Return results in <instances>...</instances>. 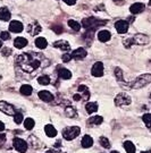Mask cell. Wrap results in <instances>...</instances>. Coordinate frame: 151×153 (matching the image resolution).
Listing matches in <instances>:
<instances>
[{"label":"cell","mask_w":151,"mask_h":153,"mask_svg":"<svg viewBox=\"0 0 151 153\" xmlns=\"http://www.w3.org/2000/svg\"><path fill=\"white\" fill-rule=\"evenodd\" d=\"M0 111L8 116H15V108L6 101H0Z\"/></svg>","instance_id":"8992f818"},{"label":"cell","mask_w":151,"mask_h":153,"mask_svg":"<svg viewBox=\"0 0 151 153\" xmlns=\"http://www.w3.org/2000/svg\"><path fill=\"white\" fill-rule=\"evenodd\" d=\"M41 30H42L41 25H39L37 22H33V23H31V24L28 25L27 32L30 33L31 35H38L39 33L41 32Z\"/></svg>","instance_id":"7c38bea8"},{"label":"cell","mask_w":151,"mask_h":153,"mask_svg":"<svg viewBox=\"0 0 151 153\" xmlns=\"http://www.w3.org/2000/svg\"><path fill=\"white\" fill-rule=\"evenodd\" d=\"M0 38H1V40H9V38H10V35H9V33L8 32H1V34H0Z\"/></svg>","instance_id":"74e56055"},{"label":"cell","mask_w":151,"mask_h":153,"mask_svg":"<svg viewBox=\"0 0 151 153\" xmlns=\"http://www.w3.org/2000/svg\"><path fill=\"white\" fill-rule=\"evenodd\" d=\"M92 75L94 77H101L103 75V64L101 61H98L92 66L91 69Z\"/></svg>","instance_id":"ba28073f"},{"label":"cell","mask_w":151,"mask_h":153,"mask_svg":"<svg viewBox=\"0 0 151 153\" xmlns=\"http://www.w3.org/2000/svg\"><path fill=\"white\" fill-rule=\"evenodd\" d=\"M142 119L144 121V124L148 128H151V114H146V115H143L142 117Z\"/></svg>","instance_id":"836d02e7"},{"label":"cell","mask_w":151,"mask_h":153,"mask_svg":"<svg viewBox=\"0 0 151 153\" xmlns=\"http://www.w3.org/2000/svg\"><path fill=\"white\" fill-rule=\"evenodd\" d=\"M65 114L70 118H75L76 116H77V112H76V110L73 107H67L66 110H65Z\"/></svg>","instance_id":"83f0119b"},{"label":"cell","mask_w":151,"mask_h":153,"mask_svg":"<svg viewBox=\"0 0 151 153\" xmlns=\"http://www.w3.org/2000/svg\"><path fill=\"white\" fill-rule=\"evenodd\" d=\"M14 45L16 47L17 49H23L24 47L27 45V40L24 38H17V39H15V41H14Z\"/></svg>","instance_id":"ffe728a7"},{"label":"cell","mask_w":151,"mask_h":153,"mask_svg":"<svg viewBox=\"0 0 151 153\" xmlns=\"http://www.w3.org/2000/svg\"><path fill=\"white\" fill-rule=\"evenodd\" d=\"M24 30V26L21 22L18 21H13V22L9 24V31L13 33H21L22 31Z\"/></svg>","instance_id":"8fae6325"},{"label":"cell","mask_w":151,"mask_h":153,"mask_svg":"<svg viewBox=\"0 0 151 153\" xmlns=\"http://www.w3.org/2000/svg\"><path fill=\"white\" fill-rule=\"evenodd\" d=\"M14 121L16 124H22V121H23V115H22L21 112H16L15 114V116H14Z\"/></svg>","instance_id":"e575fe53"},{"label":"cell","mask_w":151,"mask_h":153,"mask_svg":"<svg viewBox=\"0 0 151 153\" xmlns=\"http://www.w3.org/2000/svg\"><path fill=\"white\" fill-rule=\"evenodd\" d=\"M111 38V34L109 31H106V30H102V31H100V32L98 33V39H99V41H101V42H108L109 40Z\"/></svg>","instance_id":"ac0fdd59"},{"label":"cell","mask_w":151,"mask_h":153,"mask_svg":"<svg viewBox=\"0 0 151 153\" xmlns=\"http://www.w3.org/2000/svg\"><path fill=\"white\" fill-rule=\"evenodd\" d=\"M124 149L126 150V152H127V153H135L134 144H133L132 142H129V141H126V142H124Z\"/></svg>","instance_id":"4316f807"},{"label":"cell","mask_w":151,"mask_h":153,"mask_svg":"<svg viewBox=\"0 0 151 153\" xmlns=\"http://www.w3.org/2000/svg\"><path fill=\"white\" fill-rule=\"evenodd\" d=\"M133 44H135L134 39L133 38H129V39H127V40H125L124 41V45L126 47V48H129V47H131V45H133Z\"/></svg>","instance_id":"d590c367"},{"label":"cell","mask_w":151,"mask_h":153,"mask_svg":"<svg viewBox=\"0 0 151 153\" xmlns=\"http://www.w3.org/2000/svg\"><path fill=\"white\" fill-rule=\"evenodd\" d=\"M150 83H151V74H143V75H141V76L135 78L134 82L131 84V88L138 90V88H144V86H147Z\"/></svg>","instance_id":"3957f363"},{"label":"cell","mask_w":151,"mask_h":153,"mask_svg":"<svg viewBox=\"0 0 151 153\" xmlns=\"http://www.w3.org/2000/svg\"><path fill=\"white\" fill-rule=\"evenodd\" d=\"M115 27H116V31L119 34H125L129 31V23L126 22V21H118L115 24Z\"/></svg>","instance_id":"30bf717a"},{"label":"cell","mask_w":151,"mask_h":153,"mask_svg":"<svg viewBox=\"0 0 151 153\" xmlns=\"http://www.w3.org/2000/svg\"><path fill=\"white\" fill-rule=\"evenodd\" d=\"M64 2L65 4H67V5H70V6H73V5H75L76 4V0H64Z\"/></svg>","instance_id":"ab89813d"},{"label":"cell","mask_w":151,"mask_h":153,"mask_svg":"<svg viewBox=\"0 0 151 153\" xmlns=\"http://www.w3.org/2000/svg\"><path fill=\"white\" fill-rule=\"evenodd\" d=\"M85 110L87 114H93L98 110V103L96 102H89L85 104Z\"/></svg>","instance_id":"cb8c5ba5"},{"label":"cell","mask_w":151,"mask_h":153,"mask_svg":"<svg viewBox=\"0 0 151 153\" xmlns=\"http://www.w3.org/2000/svg\"><path fill=\"white\" fill-rule=\"evenodd\" d=\"M32 91H33L32 86H31V85H28V84H24V85H22L21 90H19V92H21L23 95H26V97L31 95V94H32Z\"/></svg>","instance_id":"7402d4cb"},{"label":"cell","mask_w":151,"mask_h":153,"mask_svg":"<svg viewBox=\"0 0 151 153\" xmlns=\"http://www.w3.org/2000/svg\"><path fill=\"white\" fill-rule=\"evenodd\" d=\"M82 146L84 149H89L92 146V144H93V138L91 136H89V135H85V136L82 138Z\"/></svg>","instance_id":"d6986e66"},{"label":"cell","mask_w":151,"mask_h":153,"mask_svg":"<svg viewBox=\"0 0 151 153\" xmlns=\"http://www.w3.org/2000/svg\"><path fill=\"white\" fill-rule=\"evenodd\" d=\"M81 133V128L77 127V126H72V127H67L63 131V136L65 140L67 141H72L80 135Z\"/></svg>","instance_id":"277c9868"},{"label":"cell","mask_w":151,"mask_h":153,"mask_svg":"<svg viewBox=\"0 0 151 153\" xmlns=\"http://www.w3.org/2000/svg\"><path fill=\"white\" fill-rule=\"evenodd\" d=\"M133 39H134V43L139 45H146L150 42V39L146 34H135Z\"/></svg>","instance_id":"9c48e42d"},{"label":"cell","mask_w":151,"mask_h":153,"mask_svg":"<svg viewBox=\"0 0 151 153\" xmlns=\"http://www.w3.org/2000/svg\"><path fill=\"white\" fill-rule=\"evenodd\" d=\"M1 45H2V42H1V41H0V48H1Z\"/></svg>","instance_id":"c3c4849f"},{"label":"cell","mask_w":151,"mask_h":153,"mask_svg":"<svg viewBox=\"0 0 151 153\" xmlns=\"http://www.w3.org/2000/svg\"><path fill=\"white\" fill-rule=\"evenodd\" d=\"M86 91H89V90H87V88H86L85 85H80V86H78V92L80 93H84V92H86Z\"/></svg>","instance_id":"f35d334b"},{"label":"cell","mask_w":151,"mask_h":153,"mask_svg":"<svg viewBox=\"0 0 151 153\" xmlns=\"http://www.w3.org/2000/svg\"><path fill=\"white\" fill-rule=\"evenodd\" d=\"M39 98L41 99L42 101H44V102H51L54 100V95L47 90H43V91L39 92Z\"/></svg>","instance_id":"5bb4252c"},{"label":"cell","mask_w":151,"mask_h":153,"mask_svg":"<svg viewBox=\"0 0 151 153\" xmlns=\"http://www.w3.org/2000/svg\"><path fill=\"white\" fill-rule=\"evenodd\" d=\"M149 5L151 6V0H149Z\"/></svg>","instance_id":"681fc988"},{"label":"cell","mask_w":151,"mask_h":153,"mask_svg":"<svg viewBox=\"0 0 151 153\" xmlns=\"http://www.w3.org/2000/svg\"><path fill=\"white\" fill-rule=\"evenodd\" d=\"M51 28H52L56 33H61V32H63V28H61V26H58V28H57V26H54V27H51Z\"/></svg>","instance_id":"60d3db41"},{"label":"cell","mask_w":151,"mask_h":153,"mask_svg":"<svg viewBox=\"0 0 151 153\" xmlns=\"http://www.w3.org/2000/svg\"><path fill=\"white\" fill-rule=\"evenodd\" d=\"M4 129H5V125L2 121H0V131H4Z\"/></svg>","instance_id":"f6af8a7d"},{"label":"cell","mask_w":151,"mask_h":153,"mask_svg":"<svg viewBox=\"0 0 151 153\" xmlns=\"http://www.w3.org/2000/svg\"><path fill=\"white\" fill-rule=\"evenodd\" d=\"M114 2H123L124 0H113Z\"/></svg>","instance_id":"bcb514c9"},{"label":"cell","mask_w":151,"mask_h":153,"mask_svg":"<svg viewBox=\"0 0 151 153\" xmlns=\"http://www.w3.org/2000/svg\"><path fill=\"white\" fill-rule=\"evenodd\" d=\"M106 21H100V19H97L94 17H89V18H84L82 21V25L83 27H85L86 30H91V31H96V28L99 27V26H102L106 24Z\"/></svg>","instance_id":"7a4b0ae2"},{"label":"cell","mask_w":151,"mask_h":153,"mask_svg":"<svg viewBox=\"0 0 151 153\" xmlns=\"http://www.w3.org/2000/svg\"><path fill=\"white\" fill-rule=\"evenodd\" d=\"M35 45L38 47L39 49H46L47 45H48V42L44 38H38L35 40Z\"/></svg>","instance_id":"d4e9b609"},{"label":"cell","mask_w":151,"mask_h":153,"mask_svg":"<svg viewBox=\"0 0 151 153\" xmlns=\"http://www.w3.org/2000/svg\"><path fill=\"white\" fill-rule=\"evenodd\" d=\"M150 98H151V94H150Z\"/></svg>","instance_id":"816d5d0a"},{"label":"cell","mask_w":151,"mask_h":153,"mask_svg":"<svg viewBox=\"0 0 151 153\" xmlns=\"http://www.w3.org/2000/svg\"><path fill=\"white\" fill-rule=\"evenodd\" d=\"M70 55L73 57V59H83V58H85L87 53H86V50L84 48H78V49L74 50Z\"/></svg>","instance_id":"4fadbf2b"},{"label":"cell","mask_w":151,"mask_h":153,"mask_svg":"<svg viewBox=\"0 0 151 153\" xmlns=\"http://www.w3.org/2000/svg\"><path fill=\"white\" fill-rule=\"evenodd\" d=\"M11 14L8 8L6 7H2L0 8V21H4V22H8L10 19Z\"/></svg>","instance_id":"e0dca14e"},{"label":"cell","mask_w":151,"mask_h":153,"mask_svg":"<svg viewBox=\"0 0 151 153\" xmlns=\"http://www.w3.org/2000/svg\"><path fill=\"white\" fill-rule=\"evenodd\" d=\"M110 153H119V152H118V151H111Z\"/></svg>","instance_id":"7dc6e473"},{"label":"cell","mask_w":151,"mask_h":153,"mask_svg":"<svg viewBox=\"0 0 151 153\" xmlns=\"http://www.w3.org/2000/svg\"><path fill=\"white\" fill-rule=\"evenodd\" d=\"M73 99H74L75 101H80V100L82 99L81 94H74V97H73Z\"/></svg>","instance_id":"7bdbcfd3"},{"label":"cell","mask_w":151,"mask_h":153,"mask_svg":"<svg viewBox=\"0 0 151 153\" xmlns=\"http://www.w3.org/2000/svg\"><path fill=\"white\" fill-rule=\"evenodd\" d=\"M13 144H14V148L19 153H25L27 151V143L25 141H23L22 138H18V137L14 138Z\"/></svg>","instance_id":"52a82bcc"},{"label":"cell","mask_w":151,"mask_h":153,"mask_svg":"<svg viewBox=\"0 0 151 153\" xmlns=\"http://www.w3.org/2000/svg\"><path fill=\"white\" fill-rule=\"evenodd\" d=\"M43 59L44 57L38 52H24L17 57L16 61L22 71L25 73H33L40 68Z\"/></svg>","instance_id":"6da1fadb"},{"label":"cell","mask_w":151,"mask_h":153,"mask_svg":"<svg viewBox=\"0 0 151 153\" xmlns=\"http://www.w3.org/2000/svg\"><path fill=\"white\" fill-rule=\"evenodd\" d=\"M58 76L60 78H63V79H70L72 77V73L68 69H66V68H60L58 71Z\"/></svg>","instance_id":"44dd1931"},{"label":"cell","mask_w":151,"mask_h":153,"mask_svg":"<svg viewBox=\"0 0 151 153\" xmlns=\"http://www.w3.org/2000/svg\"><path fill=\"white\" fill-rule=\"evenodd\" d=\"M11 53V51L10 49H7V48H5V49L2 50V55H5V56H9Z\"/></svg>","instance_id":"b9f144b4"},{"label":"cell","mask_w":151,"mask_h":153,"mask_svg":"<svg viewBox=\"0 0 151 153\" xmlns=\"http://www.w3.org/2000/svg\"><path fill=\"white\" fill-rule=\"evenodd\" d=\"M144 10V5L142 2H135L129 7V11L132 14H140Z\"/></svg>","instance_id":"2e32d148"},{"label":"cell","mask_w":151,"mask_h":153,"mask_svg":"<svg viewBox=\"0 0 151 153\" xmlns=\"http://www.w3.org/2000/svg\"><path fill=\"white\" fill-rule=\"evenodd\" d=\"M5 135H4V134H0V145H1V144H2V143L5 142Z\"/></svg>","instance_id":"ee69618b"},{"label":"cell","mask_w":151,"mask_h":153,"mask_svg":"<svg viewBox=\"0 0 151 153\" xmlns=\"http://www.w3.org/2000/svg\"><path fill=\"white\" fill-rule=\"evenodd\" d=\"M132 102V98L129 97L127 93L122 92L117 94V97L115 98V104L118 107H124V105H129Z\"/></svg>","instance_id":"5b68a950"},{"label":"cell","mask_w":151,"mask_h":153,"mask_svg":"<svg viewBox=\"0 0 151 153\" xmlns=\"http://www.w3.org/2000/svg\"><path fill=\"white\" fill-rule=\"evenodd\" d=\"M115 76L117 78V81L119 83H123L124 82V78H123V71L119 68V67H116L115 68Z\"/></svg>","instance_id":"4dcf8cb0"},{"label":"cell","mask_w":151,"mask_h":153,"mask_svg":"<svg viewBox=\"0 0 151 153\" xmlns=\"http://www.w3.org/2000/svg\"><path fill=\"white\" fill-rule=\"evenodd\" d=\"M55 48H58V49L63 50V51H68L70 49V45L67 41L65 40H59V41H56L54 43Z\"/></svg>","instance_id":"9a60e30c"},{"label":"cell","mask_w":151,"mask_h":153,"mask_svg":"<svg viewBox=\"0 0 151 153\" xmlns=\"http://www.w3.org/2000/svg\"><path fill=\"white\" fill-rule=\"evenodd\" d=\"M68 26H70L72 30H74V31H80V30H81L80 23H77L76 21H74V19H70V21H68Z\"/></svg>","instance_id":"f546056e"},{"label":"cell","mask_w":151,"mask_h":153,"mask_svg":"<svg viewBox=\"0 0 151 153\" xmlns=\"http://www.w3.org/2000/svg\"><path fill=\"white\" fill-rule=\"evenodd\" d=\"M44 131H46L47 136H49V137H55L57 135V131H56V128H55L52 125L46 126V127H44Z\"/></svg>","instance_id":"603a6c76"},{"label":"cell","mask_w":151,"mask_h":153,"mask_svg":"<svg viewBox=\"0 0 151 153\" xmlns=\"http://www.w3.org/2000/svg\"><path fill=\"white\" fill-rule=\"evenodd\" d=\"M38 82L41 84V85H48L50 83V77L48 75H42L38 78Z\"/></svg>","instance_id":"1f68e13d"},{"label":"cell","mask_w":151,"mask_h":153,"mask_svg":"<svg viewBox=\"0 0 151 153\" xmlns=\"http://www.w3.org/2000/svg\"><path fill=\"white\" fill-rule=\"evenodd\" d=\"M102 121L103 118L101 116H94V117H91L89 119V124H91V125H100V124H102Z\"/></svg>","instance_id":"484cf974"},{"label":"cell","mask_w":151,"mask_h":153,"mask_svg":"<svg viewBox=\"0 0 151 153\" xmlns=\"http://www.w3.org/2000/svg\"><path fill=\"white\" fill-rule=\"evenodd\" d=\"M100 144H101L102 148H106V149L110 148V142H109V140H108L107 137H105V136L100 137Z\"/></svg>","instance_id":"d6a6232c"},{"label":"cell","mask_w":151,"mask_h":153,"mask_svg":"<svg viewBox=\"0 0 151 153\" xmlns=\"http://www.w3.org/2000/svg\"><path fill=\"white\" fill-rule=\"evenodd\" d=\"M35 125V121L33 120L32 118H26L25 120H24V127L26 128L27 131H30V129H32L33 127Z\"/></svg>","instance_id":"f1b7e54d"},{"label":"cell","mask_w":151,"mask_h":153,"mask_svg":"<svg viewBox=\"0 0 151 153\" xmlns=\"http://www.w3.org/2000/svg\"><path fill=\"white\" fill-rule=\"evenodd\" d=\"M141 153H148V152H141Z\"/></svg>","instance_id":"f907efd6"},{"label":"cell","mask_w":151,"mask_h":153,"mask_svg":"<svg viewBox=\"0 0 151 153\" xmlns=\"http://www.w3.org/2000/svg\"><path fill=\"white\" fill-rule=\"evenodd\" d=\"M73 59V57H72V55H70V53H65L64 56H63V61L64 62H68L70 60H72Z\"/></svg>","instance_id":"8d00e7d4"}]
</instances>
